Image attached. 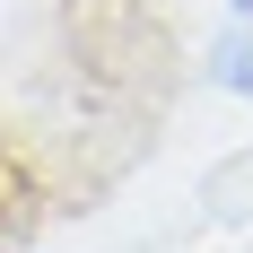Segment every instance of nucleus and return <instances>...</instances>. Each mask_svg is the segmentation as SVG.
Returning a JSON list of instances; mask_svg holds the SVG:
<instances>
[{"mask_svg": "<svg viewBox=\"0 0 253 253\" xmlns=\"http://www.w3.org/2000/svg\"><path fill=\"white\" fill-rule=\"evenodd\" d=\"M218 87L253 96V26H227V35H218Z\"/></svg>", "mask_w": 253, "mask_h": 253, "instance_id": "obj_2", "label": "nucleus"}, {"mask_svg": "<svg viewBox=\"0 0 253 253\" xmlns=\"http://www.w3.org/2000/svg\"><path fill=\"white\" fill-rule=\"evenodd\" d=\"M201 210L218 218V227H253V149H236L227 166H210V183H201Z\"/></svg>", "mask_w": 253, "mask_h": 253, "instance_id": "obj_1", "label": "nucleus"}, {"mask_svg": "<svg viewBox=\"0 0 253 253\" xmlns=\"http://www.w3.org/2000/svg\"><path fill=\"white\" fill-rule=\"evenodd\" d=\"M227 9H236V26H253V0H227Z\"/></svg>", "mask_w": 253, "mask_h": 253, "instance_id": "obj_3", "label": "nucleus"}]
</instances>
